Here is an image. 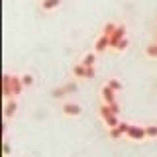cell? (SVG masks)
I'll return each instance as SVG.
<instances>
[{
    "instance_id": "cell-1",
    "label": "cell",
    "mask_w": 157,
    "mask_h": 157,
    "mask_svg": "<svg viewBox=\"0 0 157 157\" xmlns=\"http://www.w3.org/2000/svg\"><path fill=\"white\" fill-rule=\"evenodd\" d=\"M128 137L134 140V141H141V140L147 137V132H145V128H141V126H132L130 132H128Z\"/></svg>"
},
{
    "instance_id": "cell-2",
    "label": "cell",
    "mask_w": 157,
    "mask_h": 157,
    "mask_svg": "<svg viewBox=\"0 0 157 157\" xmlns=\"http://www.w3.org/2000/svg\"><path fill=\"white\" fill-rule=\"evenodd\" d=\"M124 37H126V28H124V26H118V28H116V32L112 33V37H110V47H114V49H116V47H118V43H120Z\"/></svg>"
},
{
    "instance_id": "cell-3",
    "label": "cell",
    "mask_w": 157,
    "mask_h": 157,
    "mask_svg": "<svg viewBox=\"0 0 157 157\" xmlns=\"http://www.w3.org/2000/svg\"><path fill=\"white\" fill-rule=\"evenodd\" d=\"M100 94H102V100H104V104H112V102H116V90H112L108 85L102 86Z\"/></svg>"
},
{
    "instance_id": "cell-4",
    "label": "cell",
    "mask_w": 157,
    "mask_h": 157,
    "mask_svg": "<svg viewBox=\"0 0 157 157\" xmlns=\"http://www.w3.org/2000/svg\"><path fill=\"white\" fill-rule=\"evenodd\" d=\"M63 112H65L67 116H81L82 108L78 104H73V102H67V104H63Z\"/></svg>"
},
{
    "instance_id": "cell-5",
    "label": "cell",
    "mask_w": 157,
    "mask_h": 157,
    "mask_svg": "<svg viewBox=\"0 0 157 157\" xmlns=\"http://www.w3.org/2000/svg\"><path fill=\"white\" fill-rule=\"evenodd\" d=\"M110 47V37H106V36H100L96 39V43H94V51L96 53H102V51H106V49Z\"/></svg>"
},
{
    "instance_id": "cell-6",
    "label": "cell",
    "mask_w": 157,
    "mask_h": 157,
    "mask_svg": "<svg viewBox=\"0 0 157 157\" xmlns=\"http://www.w3.org/2000/svg\"><path fill=\"white\" fill-rule=\"evenodd\" d=\"M12 90H14V96L22 94V90H24V82H22V77H12Z\"/></svg>"
},
{
    "instance_id": "cell-7",
    "label": "cell",
    "mask_w": 157,
    "mask_h": 157,
    "mask_svg": "<svg viewBox=\"0 0 157 157\" xmlns=\"http://www.w3.org/2000/svg\"><path fill=\"white\" fill-rule=\"evenodd\" d=\"M4 96H6V98L14 96V90H12V75H4Z\"/></svg>"
},
{
    "instance_id": "cell-8",
    "label": "cell",
    "mask_w": 157,
    "mask_h": 157,
    "mask_svg": "<svg viewBox=\"0 0 157 157\" xmlns=\"http://www.w3.org/2000/svg\"><path fill=\"white\" fill-rule=\"evenodd\" d=\"M59 4H61V0H43V2H41V8L45 10V12H49V10H55Z\"/></svg>"
},
{
    "instance_id": "cell-9",
    "label": "cell",
    "mask_w": 157,
    "mask_h": 157,
    "mask_svg": "<svg viewBox=\"0 0 157 157\" xmlns=\"http://www.w3.org/2000/svg\"><path fill=\"white\" fill-rule=\"evenodd\" d=\"M16 110H18V102L16 100H10L8 104H6V112H4V114H6V118H12L14 114H16Z\"/></svg>"
},
{
    "instance_id": "cell-10",
    "label": "cell",
    "mask_w": 157,
    "mask_h": 157,
    "mask_svg": "<svg viewBox=\"0 0 157 157\" xmlns=\"http://www.w3.org/2000/svg\"><path fill=\"white\" fill-rule=\"evenodd\" d=\"M116 28H118V26H116L114 22H108L106 26L102 28V36H106V37H112V33L116 32Z\"/></svg>"
},
{
    "instance_id": "cell-11",
    "label": "cell",
    "mask_w": 157,
    "mask_h": 157,
    "mask_svg": "<svg viewBox=\"0 0 157 157\" xmlns=\"http://www.w3.org/2000/svg\"><path fill=\"white\" fill-rule=\"evenodd\" d=\"M73 75H75L77 78H86V67L82 65V63H81V65H77L75 69H73Z\"/></svg>"
},
{
    "instance_id": "cell-12",
    "label": "cell",
    "mask_w": 157,
    "mask_h": 157,
    "mask_svg": "<svg viewBox=\"0 0 157 157\" xmlns=\"http://www.w3.org/2000/svg\"><path fill=\"white\" fill-rule=\"evenodd\" d=\"M145 55L157 59V43H149V45L145 47Z\"/></svg>"
},
{
    "instance_id": "cell-13",
    "label": "cell",
    "mask_w": 157,
    "mask_h": 157,
    "mask_svg": "<svg viewBox=\"0 0 157 157\" xmlns=\"http://www.w3.org/2000/svg\"><path fill=\"white\" fill-rule=\"evenodd\" d=\"M94 63H96V55H94V53H88V55L82 59V65H85V67H94Z\"/></svg>"
},
{
    "instance_id": "cell-14",
    "label": "cell",
    "mask_w": 157,
    "mask_h": 157,
    "mask_svg": "<svg viewBox=\"0 0 157 157\" xmlns=\"http://www.w3.org/2000/svg\"><path fill=\"white\" fill-rule=\"evenodd\" d=\"M108 134H110V137H112V140H116V141L120 140L122 136H124L120 130H118V128H108Z\"/></svg>"
},
{
    "instance_id": "cell-15",
    "label": "cell",
    "mask_w": 157,
    "mask_h": 157,
    "mask_svg": "<svg viewBox=\"0 0 157 157\" xmlns=\"http://www.w3.org/2000/svg\"><path fill=\"white\" fill-rule=\"evenodd\" d=\"M108 86L112 88V90H122V85H120V81H116V78H110V81H108Z\"/></svg>"
},
{
    "instance_id": "cell-16",
    "label": "cell",
    "mask_w": 157,
    "mask_h": 157,
    "mask_svg": "<svg viewBox=\"0 0 157 157\" xmlns=\"http://www.w3.org/2000/svg\"><path fill=\"white\" fill-rule=\"evenodd\" d=\"M130 128H132V124H128V122H120L118 124V130L122 132L124 136H128V132H130Z\"/></svg>"
},
{
    "instance_id": "cell-17",
    "label": "cell",
    "mask_w": 157,
    "mask_h": 157,
    "mask_svg": "<svg viewBox=\"0 0 157 157\" xmlns=\"http://www.w3.org/2000/svg\"><path fill=\"white\" fill-rule=\"evenodd\" d=\"M145 132H147V137H157V126H145Z\"/></svg>"
},
{
    "instance_id": "cell-18",
    "label": "cell",
    "mask_w": 157,
    "mask_h": 157,
    "mask_svg": "<svg viewBox=\"0 0 157 157\" xmlns=\"http://www.w3.org/2000/svg\"><path fill=\"white\" fill-rule=\"evenodd\" d=\"M51 94L55 96V98H61V96H65V94H69V92H67V88H65V86H61V88H55V90H53Z\"/></svg>"
},
{
    "instance_id": "cell-19",
    "label": "cell",
    "mask_w": 157,
    "mask_h": 157,
    "mask_svg": "<svg viewBox=\"0 0 157 157\" xmlns=\"http://www.w3.org/2000/svg\"><path fill=\"white\" fill-rule=\"evenodd\" d=\"M22 82H24V86H32L33 85V77L32 75H24L22 77Z\"/></svg>"
},
{
    "instance_id": "cell-20",
    "label": "cell",
    "mask_w": 157,
    "mask_h": 157,
    "mask_svg": "<svg viewBox=\"0 0 157 157\" xmlns=\"http://www.w3.org/2000/svg\"><path fill=\"white\" fill-rule=\"evenodd\" d=\"M128 45H130V41H128V37H124L120 43H118V47H116V49H118V51H126V47H128Z\"/></svg>"
},
{
    "instance_id": "cell-21",
    "label": "cell",
    "mask_w": 157,
    "mask_h": 157,
    "mask_svg": "<svg viewBox=\"0 0 157 157\" xmlns=\"http://www.w3.org/2000/svg\"><path fill=\"white\" fill-rule=\"evenodd\" d=\"M108 106H110V112H112V114L118 116V112H120V104H118V102H112V104H108Z\"/></svg>"
},
{
    "instance_id": "cell-22",
    "label": "cell",
    "mask_w": 157,
    "mask_h": 157,
    "mask_svg": "<svg viewBox=\"0 0 157 157\" xmlns=\"http://www.w3.org/2000/svg\"><path fill=\"white\" fill-rule=\"evenodd\" d=\"M94 73H96V71H94V67H86V78H88V81L94 77Z\"/></svg>"
},
{
    "instance_id": "cell-23",
    "label": "cell",
    "mask_w": 157,
    "mask_h": 157,
    "mask_svg": "<svg viewBox=\"0 0 157 157\" xmlns=\"http://www.w3.org/2000/svg\"><path fill=\"white\" fill-rule=\"evenodd\" d=\"M65 88H67V92H75L77 85H75V82H69V85H65Z\"/></svg>"
},
{
    "instance_id": "cell-24",
    "label": "cell",
    "mask_w": 157,
    "mask_h": 157,
    "mask_svg": "<svg viewBox=\"0 0 157 157\" xmlns=\"http://www.w3.org/2000/svg\"><path fill=\"white\" fill-rule=\"evenodd\" d=\"M10 151H12V149H10V145H8V144H4V153L10 155Z\"/></svg>"
}]
</instances>
